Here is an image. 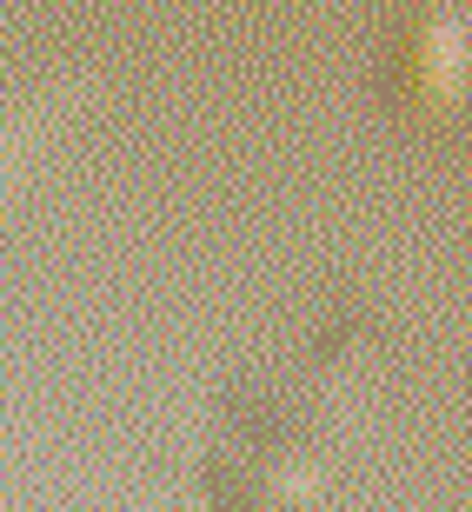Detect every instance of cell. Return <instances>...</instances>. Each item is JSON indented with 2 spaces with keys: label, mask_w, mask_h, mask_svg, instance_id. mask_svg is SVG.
Listing matches in <instances>:
<instances>
[{
  "label": "cell",
  "mask_w": 472,
  "mask_h": 512,
  "mask_svg": "<svg viewBox=\"0 0 472 512\" xmlns=\"http://www.w3.org/2000/svg\"><path fill=\"white\" fill-rule=\"evenodd\" d=\"M472 87V20L453 7H406L379 54V94L399 120H439L453 114Z\"/></svg>",
  "instance_id": "6da1fadb"
},
{
  "label": "cell",
  "mask_w": 472,
  "mask_h": 512,
  "mask_svg": "<svg viewBox=\"0 0 472 512\" xmlns=\"http://www.w3.org/2000/svg\"><path fill=\"white\" fill-rule=\"evenodd\" d=\"M67 153V87L54 74H0V207L40 187Z\"/></svg>",
  "instance_id": "7a4b0ae2"
}]
</instances>
